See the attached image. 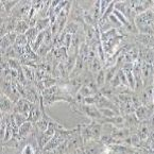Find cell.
Masks as SVG:
<instances>
[{"instance_id": "6da1fadb", "label": "cell", "mask_w": 154, "mask_h": 154, "mask_svg": "<svg viewBox=\"0 0 154 154\" xmlns=\"http://www.w3.org/2000/svg\"><path fill=\"white\" fill-rule=\"evenodd\" d=\"M114 10H117L118 12H120L125 18L130 21V23H134V19L136 17V14L133 10L130 8L129 1H120V2H115L114 5Z\"/></svg>"}, {"instance_id": "7a4b0ae2", "label": "cell", "mask_w": 154, "mask_h": 154, "mask_svg": "<svg viewBox=\"0 0 154 154\" xmlns=\"http://www.w3.org/2000/svg\"><path fill=\"white\" fill-rule=\"evenodd\" d=\"M141 80L143 87L153 85V64L143 63L141 65Z\"/></svg>"}, {"instance_id": "3957f363", "label": "cell", "mask_w": 154, "mask_h": 154, "mask_svg": "<svg viewBox=\"0 0 154 154\" xmlns=\"http://www.w3.org/2000/svg\"><path fill=\"white\" fill-rule=\"evenodd\" d=\"M70 21H75L80 25L83 26L84 23V9L77 2V1H72V5H71L70 13H69V17Z\"/></svg>"}, {"instance_id": "277c9868", "label": "cell", "mask_w": 154, "mask_h": 154, "mask_svg": "<svg viewBox=\"0 0 154 154\" xmlns=\"http://www.w3.org/2000/svg\"><path fill=\"white\" fill-rule=\"evenodd\" d=\"M153 18H154L153 10L150 9V10H147L146 12H143V13L136 15L135 19H134V23H135V26L147 25V26H152V27H153Z\"/></svg>"}, {"instance_id": "5b68a950", "label": "cell", "mask_w": 154, "mask_h": 154, "mask_svg": "<svg viewBox=\"0 0 154 154\" xmlns=\"http://www.w3.org/2000/svg\"><path fill=\"white\" fill-rule=\"evenodd\" d=\"M94 96H95V100H96L95 105L98 107V109H113V111L117 112L118 114H120L119 109L114 105L113 102H112L109 99H107L106 97H104L103 95H101L99 91Z\"/></svg>"}, {"instance_id": "8992f818", "label": "cell", "mask_w": 154, "mask_h": 154, "mask_svg": "<svg viewBox=\"0 0 154 154\" xmlns=\"http://www.w3.org/2000/svg\"><path fill=\"white\" fill-rule=\"evenodd\" d=\"M32 105H33V102L29 101V100L26 99V98H20V99L15 103L12 113H20L28 117Z\"/></svg>"}, {"instance_id": "52a82bcc", "label": "cell", "mask_w": 154, "mask_h": 154, "mask_svg": "<svg viewBox=\"0 0 154 154\" xmlns=\"http://www.w3.org/2000/svg\"><path fill=\"white\" fill-rule=\"evenodd\" d=\"M134 113H135L136 117L138 118V120L140 122L149 120L153 115V105H140L135 109Z\"/></svg>"}, {"instance_id": "ba28073f", "label": "cell", "mask_w": 154, "mask_h": 154, "mask_svg": "<svg viewBox=\"0 0 154 154\" xmlns=\"http://www.w3.org/2000/svg\"><path fill=\"white\" fill-rule=\"evenodd\" d=\"M64 140H66V139L63 138V136H62L59 132L55 131L54 135L52 136V138L46 143L45 147H44L43 150H42V152H52L53 150H54L57 146L61 145Z\"/></svg>"}, {"instance_id": "9c48e42d", "label": "cell", "mask_w": 154, "mask_h": 154, "mask_svg": "<svg viewBox=\"0 0 154 154\" xmlns=\"http://www.w3.org/2000/svg\"><path fill=\"white\" fill-rule=\"evenodd\" d=\"M123 118H125V127L129 128V129L131 130L132 133H136L137 128H138L140 121L138 120V118L136 117L135 113L123 115Z\"/></svg>"}, {"instance_id": "30bf717a", "label": "cell", "mask_w": 154, "mask_h": 154, "mask_svg": "<svg viewBox=\"0 0 154 154\" xmlns=\"http://www.w3.org/2000/svg\"><path fill=\"white\" fill-rule=\"evenodd\" d=\"M133 39H134V42H135V44L146 46V47L153 48V44H154L153 35L137 33V34H135V35H133Z\"/></svg>"}, {"instance_id": "8fae6325", "label": "cell", "mask_w": 154, "mask_h": 154, "mask_svg": "<svg viewBox=\"0 0 154 154\" xmlns=\"http://www.w3.org/2000/svg\"><path fill=\"white\" fill-rule=\"evenodd\" d=\"M43 116V113H42V109H41V104L39 103H33L31 109H30V113L27 117V121H30L34 125V123L38 121L39 119Z\"/></svg>"}, {"instance_id": "7c38bea8", "label": "cell", "mask_w": 154, "mask_h": 154, "mask_svg": "<svg viewBox=\"0 0 154 154\" xmlns=\"http://www.w3.org/2000/svg\"><path fill=\"white\" fill-rule=\"evenodd\" d=\"M14 105H15V103L9 97L1 94V103H0L1 114H9L10 112H13Z\"/></svg>"}, {"instance_id": "4fadbf2b", "label": "cell", "mask_w": 154, "mask_h": 154, "mask_svg": "<svg viewBox=\"0 0 154 154\" xmlns=\"http://www.w3.org/2000/svg\"><path fill=\"white\" fill-rule=\"evenodd\" d=\"M111 134L116 140H121V139L125 138V137L131 135L132 132L129 128L123 127V128H115V129L112 131Z\"/></svg>"}, {"instance_id": "5bb4252c", "label": "cell", "mask_w": 154, "mask_h": 154, "mask_svg": "<svg viewBox=\"0 0 154 154\" xmlns=\"http://www.w3.org/2000/svg\"><path fill=\"white\" fill-rule=\"evenodd\" d=\"M86 66H87V69H88L93 75H96L100 69L103 68V64L101 63V61H100L98 57H94V59H91V60H88L86 63Z\"/></svg>"}, {"instance_id": "9a60e30c", "label": "cell", "mask_w": 154, "mask_h": 154, "mask_svg": "<svg viewBox=\"0 0 154 154\" xmlns=\"http://www.w3.org/2000/svg\"><path fill=\"white\" fill-rule=\"evenodd\" d=\"M32 130H33V123L30 122V121H26L25 123L19 127V131H18V135L21 139H25L27 136H29L31 134Z\"/></svg>"}, {"instance_id": "2e32d148", "label": "cell", "mask_w": 154, "mask_h": 154, "mask_svg": "<svg viewBox=\"0 0 154 154\" xmlns=\"http://www.w3.org/2000/svg\"><path fill=\"white\" fill-rule=\"evenodd\" d=\"M81 26L82 25H80V23H75V21H67V23H66L63 31L65 32L66 34H71V35H73V34L78 33L80 30H82Z\"/></svg>"}, {"instance_id": "e0dca14e", "label": "cell", "mask_w": 154, "mask_h": 154, "mask_svg": "<svg viewBox=\"0 0 154 154\" xmlns=\"http://www.w3.org/2000/svg\"><path fill=\"white\" fill-rule=\"evenodd\" d=\"M137 59H138V47L137 45H134L125 54V62L134 63Z\"/></svg>"}, {"instance_id": "ac0fdd59", "label": "cell", "mask_w": 154, "mask_h": 154, "mask_svg": "<svg viewBox=\"0 0 154 154\" xmlns=\"http://www.w3.org/2000/svg\"><path fill=\"white\" fill-rule=\"evenodd\" d=\"M121 66L119 64L116 63L114 66L109 68H105V84H109L112 81V79L114 78V75H116L118 69H120Z\"/></svg>"}, {"instance_id": "d6986e66", "label": "cell", "mask_w": 154, "mask_h": 154, "mask_svg": "<svg viewBox=\"0 0 154 154\" xmlns=\"http://www.w3.org/2000/svg\"><path fill=\"white\" fill-rule=\"evenodd\" d=\"M99 93L101 95H103L104 97H106L107 99L111 100L114 96H116V93H115V88L112 87L109 84H105L104 86H102L101 88H99Z\"/></svg>"}, {"instance_id": "ffe728a7", "label": "cell", "mask_w": 154, "mask_h": 154, "mask_svg": "<svg viewBox=\"0 0 154 154\" xmlns=\"http://www.w3.org/2000/svg\"><path fill=\"white\" fill-rule=\"evenodd\" d=\"M51 49H52V46L50 45H45V44H43V45L41 46V47L37 49L36 53L37 55H38L39 57H41V60L43 62H46V57H47L48 53L51 51Z\"/></svg>"}, {"instance_id": "44dd1931", "label": "cell", "mask_w": 154, "mask_h": 154, "mask_svg": "<svg viewBox=\"0 0 154 154\" xmlns=\"http://www.w3.org/2000/svg\"><path fill=\"white\" fill-rule=\"evenodd\" d=\"M96 84H97L98 88H101L102 86L105 85V68L103 67L96 73Z\"/></svg>"}, {"instance_id": "7402d4cb", "label": "cell", "mask_w": 154, "mask_h": 154, "mask_svg": "<svg viewBox=\"0 0 154 154\" xmlns=\"http://www.w3.org/2000/svg\"><path fill=\"white\" fill-rule=\"evenodd\" d=\"M38 33L39 32L37 31L36 28H29V30L26 32V36H27L28 43L30 44V46H32V44L35 42V39H36Z\"/></svg>"}, {"instance_id": "603a6c76", "label": "cell", "mask_w": 154, "mask_h": 154, "mask_svg": "<svg viewBox=\"0 0 154 154\" xmlns=\"http://www.w3.org/2000/svg\"><path fill=\"white\" fill-rule=\"evenodd\" d=\"M23 66V70L25 73L26 78L29 80L30 82H34L35 81V69L33 67H30V66H26V65H21Z\"/></svg>"}, {"instance_id": "cb8c5ba5", "label": "cell", "mask_w": 154, "mask_h": 154, "mask_svg": "<svg viewBox=\"0 0 154 154\" xmlns=\"http://www.w3.org/2000/svg\"><path fill=\"white\" fill-rule=\"evenodd\" d=\"M44 39H45V31H42L38 33V35H37L36 39H35V42H34L33 44H32V49L36 52L37 49H38L39 47H41L42 45L44 44Z\"/></svg>"}, {"instance_id": "d4e9b609", "label": "cell", "mask_w": 154, "mask_h": 154, "mask_svg": "<svg viewBox=\"0 0 154 154\" xmlns=\"http://www.w3.org/2000/svg\"><path fill=\"white\" fill-rule=\"evenodd\" d=\"M48 27H50V19L49 17L47 18H42V19H38L36 23V29L38 32H42V31H45Z\"/></svg>"}, {"instance_id": "484cf974", "label": "cell", "mask_w": 154, "mask_h": 154, "mask_svg": "<svg viewBox=\"0 0 154 154\" xmlns=\"http://www.w3.org/2000/svg\"><path fill=\"white\" fill-rule=\"evenodd\" d=\"M1 57H7V59H19V55L17 54V52H16V50L13 45L8 48L5 52L1 54Z\"/></svg>"}, {"instance_id": "4316f807", "label": "cell", "mask_w": 154, "mask_h": 154, "mask_svg": "<svg viewBox=\"0 0 154 154\" xmlns=\"http://www.w3.org/2000/svg\"><path fill=\"white\" fill-rule=\"evenodd\" d=\"M29 23L25 20H18L17 27L15 29V32L17 34H26V32L29 30Z\"/></svg>"}, {"instance_id": "83f0119b", "label": "cell", "mask_w": 154, "mask_h": 154, "mask_svg": "<svg viewBox=\"0 0 154 154\" xmlns=\"http://www.w3.org/2000/svg\"><path fill=\"white\" fill-rule=\"evenodd\" d=\"M130 139H131V147L133 148L143 147V141L139 138V136L137 135V133H132L130 135Z\"/></svg>"}, {"instance_id": "f1b7e54d", "label": "cell", "mask_w": 154, "mask_h": 154, "mask_svg": "<svg viewBox=\"0 0 154 154\" xmlns=\"http://www.w3.org/2000/svg\"><path fill=\"white\" fill-rule=\"evenodd\" d=\"M137 28V31L140 34H147V35H153L154 31H153V27L152 26H147V25H143V26H136Z\"/></svg>"}, {"instance_id": "f546056e", "label": "cell", "mask_w": 154, "mask_h": 154, "mask_svg": "<svg viewBox=\"0 0 154 154\" xmlns=\"http://www.w3.org/2000/svg\"><path fill=\"white\" fill-rule=\"evenodd\" d=\"M67 151H68V140H64L63 143H62L60 146H57L51 153L63 154V153H67Z\"/></svg>"}, {"instance_id": "4dcf8cb0", "label": "cell", "mask_w": 154, "mask_h": 154, "mask_svg": "<svg viewBox=\"0 0 154 154\" xmlns=\"http://www.w3.org/2000/svg\"><path fill=\"white\" fill-rule=\"evenodd\" d=\"M13 116H14V119H15V122L16 125L20 127L23 123H25L27 121V116L23 115V114H20V113H13Z\"/></svg>"}, {"instance_id": "1f68e13d", "label": "cell", "mask_w": 154, "mask_h": 154, "mask_svg": "<svg viewBox=\"0 0 154 154\" xmlns=\"http://www.w3.org/2000/svg\"><path fill=\"white\" fill-rule=\"evenodd\" d=\"M115 2L116 1H112L111 3H109V5L107 7V9L105 10V12L103 13V15L100 17V19H99V21L100 20H106L107 19V17H109V15H111L112 13H113V11H114V5H115Z\"/></svg>"}, {"instance_id": "d6a6232c", "label": "cell", "mask_w": 154, "mask_h": 154, "mask_svg": "<svg viewBox=\"0 0 154 154\" xmlns=\"http://www.w3.org/2000/svg\"><path fill=\"white\" fill-rule=\"evenodd\" d=\"M78 93L80 94V95H82L84 98L85 97H89V96H94L95 94L93 93V91H91V88H89L87 85H82L81 88L79 89V91Z\"/></svg>"}, {"instance_id": "836d02e7", "label": "cell", "mask_w": 154, "mask_h": 154, "mask_svg": "<svg viewBox=\"0 0 154 154\" xmlns=\"http://www.w3.org/2000/svg\"><path fill=\"white\" fill-rule=\"evenodd\" d=\"M99 112L102 117H113L115 115H119L117 112L113 111L111 109H99Z\"/></svg>"}, {"instance_id": "e575fe53", "label": "cell", "mask_w": 154, "mask_h": 154, "mask_svg": "<svg viewBox=\"0 0 154 154\" xmlns=\"http://www.w3.org/2000/svg\"><path fill=\"white\" fill-rule=\"evenodd\" d=\"M28 43V38L26 36V34H18L17 35V38H16L15 42V45H18V46H26Z\"/></svg>"}, {"instance_id": "d590c367", "label": "cell", "mask_w": 154, "mask_h": 154, "mask_svg": "<svg viewBox=\"0 0 154 154\" xmlns=\"http://www.w3.org/2000/svg\"><path fill=\"white\" fill-rule=\"evenodd\" d=\"M113 14L116 16V17H117L118 20H119L121 23H122V27H123V26H125V25H128V23H130V21L128 20L127 18H125V16H123L122 14L120 13V12H118L117 10H114V11H113Z\"/></svg>"}, {"instance_id": "8d00e7d4", "label": "cell", "mask_w": 154, "mask_h": 154, "mask_svg": "<svg viewBox=\"0 0 154 154\" xmlns=\"http://www.w3.org/2000/svg\"><path fill=\"white\" fill-rule=\"evenodd\" d=\"M117 75H118V77H119V80H120V82H121V85H125V86L129 87L127 77H125V71L121 69V68L117 70Z\"/></svg>"}, {"instance_id": "74e56055", "label": "cell", "mask_w": 154, "mask_h": 154, "mask_svg": "<svg viewBox=\"0 0 154 154\" xmlns=\"http://www.w3.org/2000/svg\"><path fill=\"white\" fill-rule=\"evenodd\" d=\"M8 61H9L10 68H12V69H16V70H17L21 66L19 59H8Z\"/></svg>"}, {"instance_id": "f35d334b", "label": "cell", "mask_w": 154, "mask_h": 154, "mask_svg": "<svg viewBox=\"0 0 154 154\" xmlns=\"http://www.w3.org/2000/svg\"><path fill=\"white\" fill-rule=\"evenodd\" d=\"M69 2V1H67V0H63V1H60L59 2V5H57V7L54 8V13H55V15H59L60 13L62 12V10L64 9V8L67 5V3Z\"/></svg>"}, {"instance_id": "ab89813d", "label": "cell", "mask_w": 154, "mask_h": 154, "mask_svg": "<svg viewBox=\"0 0 154 154\" xmlns=\"http://www.w3.org/2000/svg\"><path fill=\"white\" fill-rule=\"evenodd\" d=\"M132 104H133V106H134V109H137L138 106H140V105H143L141 104V101H140V99H139V96L137 95V94H133L132 95Z\"/></svg>"}, {"instance_id": "60d3db41", "label": "cell", "mask_w": 154, "mask_h": 154, "mask_svg": "<svg viewBox=\"0 0 154 154\" xmlns=\"http://www.w3.org/2000/svg\"><path fill=\"white\" fill-rule=\"evenodd\" d=\"M36 152H38L37 151L35 148L33 147V146L31 145V143H27V145L25 146V147L23 148V150H21V153H27V154H29V153H36Z\"/></svg>"}, {"instance_id": "b9f144b4", "label": "cell", "mask_w": 154, "mask_h": 154, "mask_svg": "<svg viewBox=\"0 0 154 154\" xmlns=\"http://www.w3.org/2000/svg\"><path fill=\"white\" fill-rule=\"evenodd\" d=\"M112 1H106V0H100V15H103V13L105 12V10L107 9V7L109 5Z\"/></svg>"}, {"instance_id": "7bdbcfd3", "label": "cell", "mask_w": 154, "mask_h": 154, "mask_svg": "<svg viewBox=\"0 0 154 154\" xmlns=\"http://www.w3.org/2000/svg\"><path fill=\"white\" fill-rule=\"evenodd\" d=\"M71 39H72V35H71V34H66L65 39H64V47L67 50L69 49V47H70V45H71Z\"/></svg>"}, {"instance_id": "ee69618b", "label": "cell", "mask_w": 154, "mask_h": 154, "mask_svg": "<svg viewBox=\"0 0 154 154\" xmlns=\"http://www.w3.org/2000/svg\"><path fill=\"white\" fill-rule=\"evenodd\" d=\"M87 86L91 88V91H93L94 94H97L98 91H99V88H98V86H97V84H96V80H93V81H91L88 84H87Z\"/></svg>"}, {"instance_id": "f6af8a7d", "label": "cell", "mask_w": 154, "mask_h": 154, "mask_svg": "<svg viewBox=\"0 0 154 154\" xmlns=\"http://www.w3.org/2000/svg\"><path fill=\"white\" fill-rule=\"evenodd\" d=\"M96 100L95 96H89V97L84 98V104H88V105H95Z\"/></svg>"}, {"instance_id": "bcb514c9", "label": "cell", "mask_w": 154, "mask_h": 154, "mask_svg": "<svg viewBox=\"0 0 154 154\" xmlns=\"http://www.w3.org/2000/svg\"><path fill=\"white\" fill-rule=\"evenodd\" d=\"M59 2H60L59 0H55V1H52V2H51V7H52V8H55L57 5H59Z\"/></svg>"}]
</instances>
